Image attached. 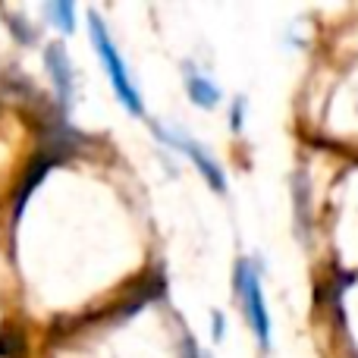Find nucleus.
Returning <instances> with one entry per match:
<instances>
[{"label":"nucleus","instance_id":"1","mask_svg":"<svg viewBox=\"0 0 358 358\" xmlns=\"http://www.w3.org/2000/svg\"><path fill=\"white\" fill-rule=\"evenodd\" d=\"M88 35H92V44H94V50H98L101 66H104V73L110 76V85H113V92H117L120 104H123L132 117H142L145 113L142 94H138L136 82H132V76H129V66H126L123 57H120V50H117V44H113L110 31H107L104 19H101L94 10H88Z\"/></svg>","mask_w":358,"mask_h":358},{"label":"nucleus","instance_id":"2","mask_svg":"<svg viewBox=\"0 0 358 358\" xmlns=\"http://www.w3.org/2000/svg\"><path fill=\"white\" fill-rule=\"evenodd\" d=\"M236 292H239V299H242V308H245L252 334L258 336L261 349L271 352V315H267V305H264L261 273H258V267H255L252 258L236 261Z\"/></svg>","mask_w":358,"mask_h":358},{"label":"nucleus","instance_id":"3","mask_svg":"<svg viewBox=\"0 0 358 358\" xmlns=\"http://www.w3.org/2000/svg\"><path fill=\"white\" fill-rule=\"evenodd\" d=\"M151 132H155L157 138H161L164 145H170V148H176V151H182L185 157H189L192 164H195V170L201 173L204 179L210 182V189L214 192H227V176H223V170H220V164L214 161V157L208 155V148H204L201 142H195V138H189L185 132H176V129H167L164 123H151Z\"/></svg>","mask_w":358,"mask_h":358},{"label":"nucleus","instance_id":"4","mask_svg":"<svg viewBox=\"0 0 358 358\" xmlns=\"http://www.w3.org/2000/svg\"><path fill=\"white\" fill-rule=\"evenodd\" d=\"M44 69H48L50 82H54L57 98L69 107L73 98H76V69H73V63H69V54H66L63 44H50V48H44Z\"/></svg>","mask_w":358,"mask_h":358},{"label":"nucleus","instance_id":"5","mask_svg":"<svg viewBox=\"0 0 358 358\" xmlns=\"http://www.w3.org/2000/svg\"><path fill=\"white\" fill-rule=\"evenodd\" d=\"M185 92H189L192 104L204 107V110H214V107L220 104V88H217L204 73H195L192 63H185Z\"/></svg>","mask_w":358,"mask_h":358},{"label":"nucleus","instance_id":"6","mask_svg":"<svg viewBox=\"0 0 358 358\" xmlns=\"http://www.w3.org/2000/svg\"><path fill=\"white\" fill-rule=\"evenodd\" d=\"M44 16H48L60 31H66V35L76 29V6L69 3V0H54V3H48L44 6Z\"/></svg>","mask_w":358,"mask_h":358},{"label":"nucleus","instance_id":"7","mask_svg":"<svg viewBox=\"0 0 358 358\" xmlns=\"http://www.w3.org/2000/svg\"><path fill=\"white\" fill-rule=\"evenodd\" d=\"M6 22H10V31L16 35L19 44H35V41H38V31L29 29L31 22L25 25V16H22V13H6Z\"/></svg>","mask_w":358,"mask_h":358},{"label":"nucleus","instance_id":"8","mask_svg":"<svg viewBox=\"0 0 358 358\" xmlns=\"http://www.w3.org/2000/svg\"><path fill=\"white\" fill-rule=\"evenodd\" d=\"M242 123H245V98L233 101V113H229V129L242 132Z\"/></svg>","mask_w":358,"mask_h":358},{"label":"nucleus","instance_id":"9","mask_svg":"<svg viewBox=\"0 0 358 358\" xmlns=\"http://www.w3.org/2000/svg\"><path fill=\"white\" fill-rule=\"evenodd\" d=\"M182 358H204V352H198V346H195V340L192 336H185V352Z\"/></svg>","mask_w":358,"mask_h":358},{"label":"nucleus","instance_id":"10","mask_svg":"<svg viewBox=\"0 0 358 358\" xmlns=\"http://www.w3.org/2000/svg\"><path fill=\"white\" fill-rule=\"evenodd\" d=\"M214 340H223V315L214 311Z\"/></svg>","mask_w":358,"mask_h":358}]
</instances>
